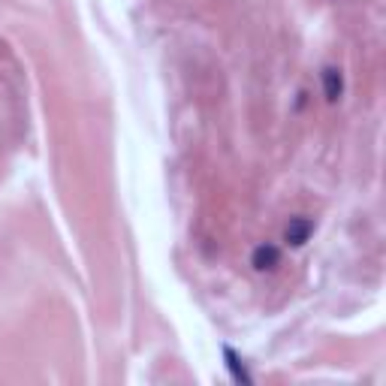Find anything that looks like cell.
Instances as JSON below:
<instances>
[{"label":"cell","instance_id":"obj_3","mask_svg":"<svg viewBox=\"0 0 386 386\" xmlns=\"http://www.w3.org/2000/svg\"><path fill=\"white\" fill-rule=\"evenodd\" d=\"M226 359H229V368H233V374H235V380H251L248 374H244V368H239V359L233 356V350H226Z\"/></svg>","mask_w":386,"mask_h":386},{"label":"cell","instance_id":"obj_2","mask_svg":"<svg viewBox=\"0 0 386 386\" xmlns=\"http://www.w3.org/2000/svg\"><path fill=\"white\" fill-rule=\"evenodd\" d=\"M308 233H311V220H293V224L287 226V242L302 244L308 239Z\"/></svg>","mask_w":386,"mask_h":386},{"label":"cell","instance_id":"obj_1","mask_svg":"<svg viewBox=\"0 0 386 386\" xmlns=\"http://www.w3.org/2000/svg\"><path fill=\"white\" fill-rule=\"evenodd\" d=\"M278 262H281V251H278L275 244H260V248L253 251V269H257V272L275 269Z\"/></svg>","mask_w":386,"mask_h":386}]
</instances>
